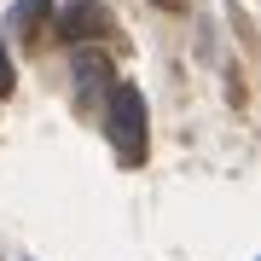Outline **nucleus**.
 <instances>
[{"mask_svg": "<svg viewBox=\"0 0 261 261\" xmlns=\"http://www.w3.org/2000/svg\"><path fill=\"white\" fill-rule=\"evenodd\" d=\"M105 105H111V145H116L122 168H140L145 163V99H140V87L116 82Z\"/></svg>", "mask_w": 261, "mask_h": 261, "instance_id": "f257e3e1", "label": "nucleus"}, {"mask_svg": "<svg viewBox=\"0 0 261 261\" xmlns=\"http://www.w3.org/2000/svg\"><path fill=\"white\" fill-rule=\"evenodd\" d=\"M58 29H64V41H105L116 29V18H111V6L105 0H64V12H58Z\"/></svg>", "mask_w": 261, "mask_h": 261, "instance_id": "f03ea898", "label": "nucleus"}, {"mask_svg": "<svg viewBox=\"0 0 261 261\" xmlns=\"http://www.w3.org/2000/svg\"><path fill=\"white\" fill-rule=\"evenodd\" d=\"M111 87H116V75H111V64L99 53H75V105L82 111H99L111 99Z\"/></svg>", "mask_w": 261, "mask_h": 261, "instance_id": "7ed1b4c3", "label": "nucleus"}, {"mask_svg": "<svg viewBox=\"0 0 261 261\" xmlns=\"http://www.w3.org/2000/svg\"><path fill=\"white\" fill-rule=\"evenodd\" d=\"M41 18H47V0H18L12 6V29H23V35H35Z\"/></svg>", "mask_w": 261, "mask_h": 261, "instance_id": "20e7f679", "label": "nucleus"}, {"mask_svg": "<svg viewBox=\"0 0 261 261\" xmlns=\"http://www.w3.org/2000/svg\"><path fill=\"white\" fill-rule=\"evenodd\" d=\"M12 82H18V75H12V58H6V47H0V99L12 93Z\"/></svg>", "mask_w": 261, "mask_h": 261, "instance_id": "39448f33", "label": "nucleus"}, {"mask_svg": "<svg viewBox=\"0 0 261 261\" xmlns=\"http://www.w3.org/2000/svg\"><path fill=\"white\" fill-rule=\"evenodd\" d=\"M163 6H174V0H163Z\"/></svg>", "mask_w": 261, "mask_h": 261, "instance_id": "423d86ee", "label": "nucleus"}]
</instances>
